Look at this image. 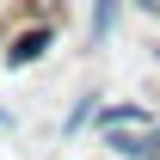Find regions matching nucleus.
<instances>
[{
    "label": "nucleus",
    "instance_id": "obj_9",
    "mask_svg": "<svg viewBox=\"0 0 160 160\" xmlns=\"http://www.w3.org/2000/svg\"><path fill=\"white\" fill-rule=\"evenodd\" d=\"M154 160H160V154H154Z\"/></svg>",
    "mask_w": 160,
    "mask_h": 160
},
{
    "label": "nucleus",
    "instance_id": "obj_7",
    "mask_svg": "<svg viewBox=\"0 0 160 160\" xmlns=\"http://www.w3.org/2000/svg\"><path fill=\"white\" fill-rule=\"evenodd\" d=\"M142 49H148V62H154V68H160V37H154V43H142Z\"/></svg>",
    "mask_w": 160,
    "mask_h": 160
},
{
    "label": "nucleus",
    "instance_id": "obj_2",
    "mask_svg": "<svg viewBox=\"0 0 160 160\" xmlns=\"http://www.w3.org/2000/svg\"><path fill=\"white\" fill-rule=\"evenodd\" d=\"M99 142H105L111 160H154L160 154V123L154 129H99Z\"/></svg>",
    "mask_w": 160,
    "mask_h": 160
},
{
    "label": "nucleus",
    "instance_id": "obj_6",
    "mask_svg": "<svg viewBox=\"0 0 160 160\" xmlns=\"http://www.w3.org/2000/svg\"><path fill=\"white\" fill-rule=\"evenodd\" d=\"M123 6H136V12H148V19H160V0H123Z\"/></svg>",
    "mask_w": 160,
    "mask_h": 160
},
{
    "label": "nucleus",
    "instance_id": "obj_5",
    "mask_svg": "<svg viewBox=\"0 0 160 160\" xmlns=\"http://www.w3.org/2000/svg\"><path fill=\"white\" fill-rule=\"evenodd\" d=\"M99 105H105V92H80V99H74V105H68V117H62V136L74 142V136H80V129H86V123L99 117Z\"/></svg>",
    "mask_w": 160,
    "mask_h": 160
},
{
    "label": "nucleus",
    "instance_id": "obj_4",
    "mask_svg": "<svg viewBox=\"0 0 160 160\" xmlns=\"http://www.w3.org/2000/svg\"><path fill=\"white\" fill-rule=\"evenodd\" d=\"M117 25H123V0H86V43L92 49H105L117 37Z\"/></svg>",
    "mask_w": 160,
    "mask_h": 160
},
{
    "label": "nucleus",
    "instance_id": "obj_1",
    "mask_svg": "<svg viewBox=\"0 0 160 160\" xmlns=\"http://www.w3.org/2000/svg\"><path fill=\"white\" fill-rule=\"evenodd\" d=\"M62 37V25H49V19H25L19 31H12V43H6V68H12V74H25V68H31V62H43L49 56V43Z\"/></svg>",
    "mask_w": 160,
    "mask_h": 160
},
{
    "label": "nucleus",
    "instance_id": "obj_3",
    "mask_svg": "<svg viewBox=\"0 0 160 160\" xmlns=\"http://www.w3.org/2000/svg\"><path fill=\"white\" fill-rule=\"evenodd\" d=\"M154 105H136V99H117V105H99L92 129H154Z\"/></svg>",
    "mask_w": 160,
    "mask_h": 160
},
{
    "label": "nucleus",
    "instance_id": "obj_8",
    "mask_svg": "<svg viewBox=\"0 0 160 160\" xmlns=\"http://www.w3.org/2000/svg\"><path fill=\"white\" fill-rule=\"evenodd\" d=\"M0 129H12V111H0Z\"/></svg>",
    "mask_w": 160,
    "mask_h": 160
}]
</instances>
